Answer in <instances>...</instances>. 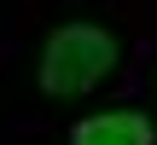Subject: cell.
I'll list each match as a JSON object with an SVG mask.
<instances>
[{
  "label": "cell",
  "instance_id": "1",
  "mask_svg": "<svg viewBox=\"0 0 157 145\" xmlns=\"http://www.w3.org/2000/svg\"><path fill=\"white\" fill-rule=\"evenodd\" d=\"M117 64V35L99 29V23H64L47 52H41V87L52 99H82L93 93Z\"/></svg>",
  "mask_w": 157,
  "mask_h": 145
},
{
  "label": "cell",
  "instance_id": "2",
  "mask_svg": "<svg viewBox=\"0 0 157 145\" xmlns=\"http://www.w3.org/2000/svg\"><path fill=\"white\" fill-rule=\"evenodd\" d=\"M151 139H157V128L140 110H105V116H87L70 134V145H151Z\"/></svg>",
  "mask_w": 157,
  "mask_h": 145
}]
</instances>
